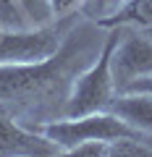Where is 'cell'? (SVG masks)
<instances>
[{
    "mask_svg": "<svg viewBox=\"0 0 152 157\" xmlns=\"http://www.w3.org/2000/svg\"><path fill=\"white\" fill-rule=\"evenodd\" d=\"M100 24L79 16L53 55L34 63L0 66V105L32 128L63 118L76 76L97 58L105 42L107 32L100 37Z\"/></svg>",
    "mask_w": 152,
    "mask_h": 157,
    "instance_id": "obj_1",
    "label": "cell"
},
{
    "mask_svg": "<svg viewBox=\"0 0 152 157\" xmlns=\"http://www.w3.org/2000/svg\"><path fill=\"white\" fill-rule=\"evenodd\" d=\"M121 26H110L105 34L97 58L76 76L71 92H68L66 107H63V118H76L87 115V113H102L110 110L113 100L118 94L115 78H113V50L118 45Z\"/></svg>",
    "mask_w": 152,
    "mask_h": 157,
    "instance_id": "obj_2",
    "label": "cell"
},
{
    "mask_svg": "<svg viewBox=\"0 0 152 157\" xmlns=\"http://www.w3.org/2000/svg\"><path fill=\"white\" fill-rule=\"evenodd\" d=\"M40 131L50 141H55L63 152H71L73 147L84 144V141H115L123 136H142L110 110L87 113V115L76 118H55V121L42 123Z\"/></svg>",
    "mask_w": 152,
    "mask_h": 157,
    "instance_id": "obj_3",
    "label": "cell"
},
{
    "mask_svg": "<svg viewBox=\"0 0 152 157\" xmlns=\"http://www.w3.org/2000/svg\"><path fill=\"white\" fill-rule=\"evenodd\" d=\"M76 13L47 24L40 29H3L0 26V66L13 63H34L53 55L60 47L66 32L73 26Z\"/></svg>",
    "mask_w": 152,
    "mask_h": 157,
    "instance_id": "obj_4",
    "label": "cell"
},
{
    "mask_svg": "<svg viewBox=\"0 0 152 157\" xmlns=\"http://www.w3.org/2000/svg\"><path fill=\"white\" fill-rule=\"evenodd\" d=\"M147 73H152V34L121 24V37L113 50V78L118 92Z\"/></svg>",
    "mask_w": 152,
    "mask_h": 157,
    "instance_id": "obj_5",
    "label": "cell"
},
{
    "mask_svg": "<svg viewBox=\"0 0 152 157\" xmlns=\"http://www.w3.org/2000/svg\"><path fill=\"white\" fill-rule=\"evenodd\" d=\"M0 155L8 157H50L63 155V149L50 141L40 128L21 123L8 107L0 105Z\"/></svg>",
    "mask_w": 152,
    "mask_h": 157,
    "instance_id": "obj_6",
    "label": "cell"
},
{
    "mask_svg": "<svg viewBox=\"0 0 152 157\" xmlns=\"http://www.w3.org/2000/svg\"><path fill=\"white\" fill-rule=\"evenodd\" d=\"M110 113L126 121L142 136H152V94L150 92H118Z\"/></svg>",
    "mask_w": 152,
    "mask_h": 157,
    "instance_id": "obj_7",
    "label": "cell"
},
{
    "mask_svg": "<svg viewBox=\"0 0 152 157\" xmlns=\"http://www.w3.org/2000/svg\"><path fill=\"white\" fill-rule=\"evenodd\" d=\"M121 24L139 26V29H152V0H126L121 6V11L115 16H110L105 24H100V26L110 29V26H121Z\"/></svg>",
    "mask_w": 152,
    "mask_h": 157,
    "instance_id": "obj_8",
    "label": "cell"
},
{
    "mask_svg": "<svg viewBox=\"0 0 152 157\" xmlns=\"http://www.w3.org/2000/svg\"><path fill=\"white\" fill-rule=\"evenodd\" d=\"M126 0H81V8H79V16L89 18L95 24H105L110 16L121 11Z\"/></svg>",
    "mask_w": 152,
    "mask_h": 157,
    "instance_id": "obj_9",
    "label": "cell"
},
{
    "mask_svg": "<svg viewBox=\"0 0 152 157\" xmlns=\"http://www.w3.org/2000/svg\"><path fill=\"white\" fill-rule=\"evenodd\" d=\"M21 8L26 13L32 29H40V26H47V24L58 21L55 13H53V3L50 0H21Z\"/></svg>",
    "mask_w": 152,
    "mask_h": 157,
    "instance_id": "obj_10",
    "label": "cell"
},
{
    "mask_svg": "<svg viewBox=\"0 0 152 157\" xmlns=\"http://www.w3.org/2000/svg\"><path fill=\"white\" fill-rule=\"evenodd\" d=\"M0 26L3 29H32L21 0H0Z\"/></svg>",
    "mask_w": 152,
    "mask_h": 157,
    "instance_id": "obj_11",
    "label": "cell"
},
{
    "mask_svg": "<svg viewBox=\"0 0 152 157\" xmlns=\"http://www.w3.org/2000/svg\"><path fill=\"white\" fill-rule=\"evenodd\" d=\"M110 152V141H84V144L73 147L68 155H89V157H105Z\"/></svg>",
    "mask_w": 152,
    "mask_h": 157,
    "instance_id": "obj_12",
    "label": "cell"
},
{
    "mask_svg": "<svg viewBox=\"0 0 152 157\" xmlns=\"http://www.w3.org/2000/svg\"><path fill=\"white\" fill-rule=\"evenodd\" d=\"M50 3H53V13H55V18L73 16V13H79V8H81V0H50Z\"/></svg>",
    "mask_w": 152,
    "mask_h": 157,
    "instance_id": "obj_13",
    "label": "cell"
},
{
    "mask_svg": "<svg viewBox=\"0 0 152 157\" xmlns=\"http://www.w3.org/2000/svg\"><path fill=\"white\" fill-rule=\"evenodd\" d=\"M123 92H150L152 94V73H147V76H139V78H134L129 86H126Z\"/></svg>",
    "mask_w": 152,
    "mask_h": 157,
    "instance_id": "obj_14",
    "label": "cell"
},
{
    "mask_svg": "<svg viewBox=\"0 0 152 157\" xmlns=\"http://www.w3.org/2000/svg\"><path fill=\"white\" fill-rule=\"evenodd\" d=\"M144 141H147V144H150V147H152V136H144Z\"/></svg>",
    "mask_w": 152,
    "mask_h": 157,
    "instance_id": "obj_15",
    "label": "cell"
},
{
    "mask_svg": "<svg viewBox=\"0 0 152 157\" xmlns=\"http://www.w3.org/2000/svg\"><path fill=\"white\" fill-rule=\"evenodd\" d=\"M147 32H150V29H147ZM150 34H152V32H150Z\"/></svg>",
    "mask_w": 152,
    "mask_h": 157,
    "instance_id": "obj_16",
    "label": "cell"
},
{
    "mask_svg": "<svg viewBox=\"0 0 152 157\" xmlns=\"http://www.w3.org/2000/svg\"><path fill=\"white\" fill-rule=\"evenodd\" d=\"M150 32H152V29H150Z\"/></svg>",
    "mask_w": 152,
    "mask_h": 157,
    "instance_id": "obj_17",
    "label": "cell"
}]
</instances>
